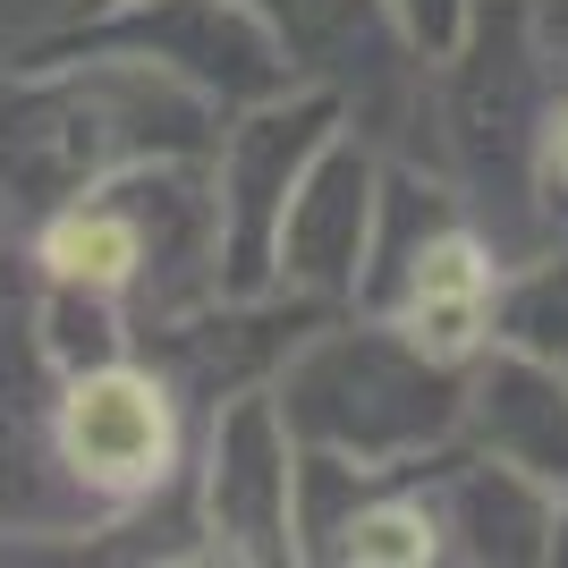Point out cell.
<instances>
[{
  "instance_id": "6da1fadb",
  "label": "cell",
  "mask_w": 568,
  "mask_h": 568,
  "mask_svg": "<svg viewBox=\"0 0 568 568\" xmlns=\"http://www.w3.org/2000/svg\"><path fill=\"white\" fill-rule=\"evenodd\" d=\"M221 111L136 51L34 43L0 77V213L43 221L51 204L153 153H213Z\"/></svg>"
},
{
  "instance_id": "7a4b0ae2",
  "label": "cell",
  "mask_w": 568,
  "mask_h": 568,
  "mask_svg": "<svg viewBox=\"0 0 568 568\" xmlns=\"http://www.w3.org/2000/svg\"><path fill=\"white\" fill-rule=\"evenodd\" d=\"M26 263H34V281L119 297L136 339L170 314H195L204 297H221L213 162L204 153H153V162L94 179L85 195L26 221Z\"/></svg>"
},
{
  "instance_id": "3957f363",
  "label": "cell",
  "mask_w": 568,
  "mask_h": 568,
  "mask_svg": "<svg viewBox=\"0 0 568 568\" xmlns=\"http://www.w3.org/2000/svg\"><path fill=\"white\" fill-rule=\"evenodd\" d=\"M467 374L425 356L390 314L332 306L272 374V407L297 450H339L365 467H399L458 442Z\"/></svg>"
},
{
  "instance_id": "277c9868",
  "label": "cell",
  "mask_w": 568,
  "mask_h": 568,
  "mask_svg": "<svg viewBox=\"0 0 568 568\" xmlns=\"http://www.w3.org/2000/svg\"><path fill=\"white\" fill-rule=\"evenodd\" d=\"M195 433H204V416L170 390V374L153 356L77 365L51 390V442H60V467H69L77 500L94 509V535L111 518H128V509H144V500L187 484Z\"/></svg>"
},
{
  "instance_id": "5b68a950",
  "label": "cell",
  "mask_w": 568,
  "mask_h": 568,
  "mask_svg": "<svg viewBox=\"0 0 568 568\" xmlns=\"http://www.w3.org/2000/svg\"><path fill=\"white\" fill-rule=\"evenodd\" d=\"M195 535L221 568H297V442H288L272 382L237 390L195 433Z\"/></svg>"
},
{
  "instance_id": "8992f818",
  "label": "cell",
  "mask_w": 568,
  "mask_h": 568,
  "mask_svg": "<svg viewBox=\"0 0 568 568\" xmlns=\"http://www.w3.org/2000/svg\"><path fill=\"white\" fill-rule=\"evenodd\" d=\"M332 128H348V111L323 85H288V94H263L246 111H221V136L204 153L221 204V297L272 288V237H281L288 187L306 179Z\"/></svg>"
},
{
  "instance_id": "52a82bcc",
  "label": "cell",
  "mask_w": 568,
  "mask_h": 568,
  "mask_svg": "<svg viewBox=\"0 0 568 568\" xmlns=\"http://www.w3.org/2000/svg\"><path fill=\"white\" fill-rule=\"evenodd\" d=\"M43 43H77V51H136L162 77H179L187 94H204L213 111H246L263 94H288L297 69L272 43V26L246 0H119L102 18L51 26Z\"/></svg>"
},
{
  "instance_id": "ba28073f",
  "label": "cell",
  "mask_w": 568,
  "mask_h": 568,
  "mask_svg": "<svg viewBox=\"0 0 568 568\" xmlns=\"http://www.w3.org/2000/svg\"><path fill=\"white\" fill-rule=\"evenodd\" d=\"M246 9L272 26L297 85L339 94L348 128H365L382 153H399V128L425 119L433 69L416 60V43L399 34V18L382 0H246Z\"/></svg>"
},
{
  "instance_id": "9c48e42d",
  "label": "cell",
  "mask_w": 568,
  "mask_h": 568,
  "mask_svg": "<svg viewBox=\"0 0 568 568\" xmlns=\"http://www.w3.org/2000/svg\"><path fill=\"white\" fill-rule=\"evenodd\" d=\"M51 390L60 374L34 348V323L18 297V306H0V544L9 551H85L94 535V509L77 500L60 442H51Z\"/></svg>"
},
{
  "instance_id": "30bf717a",
  "label": "cell",
  "mask_w": 568,
  "mask_h": 568,
  "mask_svg": "<svg viewBox=\"0 0 568 568\" xmlns=\"http://www.w3.org/2000/svg\"><path fill=\"white\" fill-rule=\"evenodd\" d=\"M374 187H382V144L365 128H332L306 179L288 187L281 237H272V288H297L314 306H348L365 230H374Z\"/></svg>"
},
{
  "instance_id": "8fae6325",
  "label": "cell",
  "mask_w": 568,
  "mask_h": 568,
  "mask_svg": "<svg viewBox=\"0 0 568 568\" xmlns=\"http://www.w3.org/2000/svg\"><path fill=\"white\" fill-rule=\"evenodd\" d=\"M416 484L442 526V568H544L551 551V484L500 467V458L442 442L416 458Z\"/></svg>"
},
{
  "instance_id": "7c38bea8",
  "label": "cell",
  "mask_w": 568,
  "mask_h": 568,
  "mask_svg": "<svg viewBox=\"0 0 568 568\" xmlns=\"http://www.w3.org/2000/svg\"><path fill=\"white\" fill-rule=\"evenodd\" d=\"M458 442L568 493V365L484 348L467 365V390H458Z\"/></svg>"
},
{
  "instance_id": "4fadbf2b",
  "label": "cell",
  "mask_w": 568,
  "mask_h": 568,
  "mask_svg": "<svg viewBox=\"0 0 568 568\" xmlns=\"http://www.w3.org/2000/svg\"><path fill=\"white\" fill-rule=\"evenodd\" d=\"M323 568H442V526H433V500L416 484V458L382 467L356 493V509L339 518Z\"/></svg>"
},
{
  "instance_id": "5bb4252c",
  "label": "cell",
  "mask_w": 568,
  "mask_h": 568,
  "mask_svg": "<svg viewBox=\"0 0 568 568\" xmlns=\"http://www.w3.org/2000/svg\"><path fill=\"white\" fill-rule=\"evenodd\" d=\"M493 348L568 365V237H551L535 255H509L493 272Z\"/></svg>"
},
{
  "instance_id": "9a60e30c",
  "label": "cell",
  "mask_w": 568,
  "mask_h": 568,
  "mask_svg": "<svg viewBox=\"0 0 568 568\" xmlns=\"http://www.w3.org/2000/svg\"><path fill=\"white\" fill-rule=\"evenodd\" d=\"M26 323H34V348L51 356V374L136 356V323H128V306H119V297H94V288L34 281V288H26Z\"/></svg>"
},
{
  "instance_id": "2e32d148",
  "label": "cell",
  "mask_w": 568,
  "mask_h": 568,
  "mask_svg": "<svg viewBox=\"0 0 568 568\" xmlns=\"http://www.w3.org/2000/svg\"><path fill=\"white\" fill-rule=\"evenodd\" d=\"M390 18H399V34L416 43V60H450L458 51V34H467V18H475V0H382Z\"/></svg>"
},
{
  "instance_id": "e0dca14e",
  "label": "cell",
  "mask_w": 568,
  "mask_h": 568,
  "mask_svg": "<svg viewBox=\"0 0 568 568\" xmlns=\"http://www.w3.org/2000/svg\"><path fill=\"white\" fill-rule=\"evenodd\" d=\"M26 288H34V263H26V230L0 213V306H18Z\"/></svg>"
},
{
  "instance_id": "ac0fdd59",
  "label": "cell",
  "mask_w": 568,
  "mask_h": 568,
  "mask_svg": "<svg viewBox=\"0 0 568 568\" xmlns=\"http://www.w3.org/2000/svg\"><path fill=\"white\" fill-rule=\"evenodd\" d=\"M526 26H535L551 69H568V0H526Z\"/></svg>"
},
{
  "instance_id": "d6986e66",
  "label": "cell",
  "mask_w": 568,
  "mask_h": 568,
  "mask_svg": "<svg viewBox=\"0 0 568 568\" xmlns=\"http://www.w3.org/2000/svg\"><path fill=\"white\" fill-rule=\"evenodd\" d=\"M544 568H568V493H551V551Z\"/></svg>"
},
{
  "instance_id": "ffe728a7",
  "label": "cell",
  "mask_w": 568,
  "mask_h": 568,
  "mask_svg": "<svg viewBox=\"0 0 568 568\" xmlns=\"http://www.w3.org/2000/svg\"><path fill=\"white\" fill-rule=\"evenodd\" d=\"M102 9H119V0H60V26H77V18H102Z\"/></svg>"
}]
</instances>
